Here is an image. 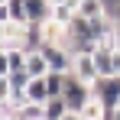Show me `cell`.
<instances>
[{
    "instance_id": "obj_10",
    "label": "cell",
    "mask_w": 120,
    "mask_h": 120,
    "mask_svg": "<svg viewBox=\"0 0 120 120\" xmlns=\"http://www.w3.org/2000/svg\"><path fill=\"white\" fill-rule=\"evenodd\" d=\"M52 20H59L62 26H68V23L75 20V10H71L68 3H59V7H55V13H52Z\"/></svg>"
},
{
    "instance_id": "obj_2",
    "label": "cell",
    "mask_w": 120,
    "mask_h": 120,
    "mask_svg": "<svg viewBox=\"0 0 120 120\" xmlns=\"http://www.w3.org/2000/svg\"><path fill=\"white\" fill-rule=\"evenodd\" d=\"M26 49H0V75H10V71H23L26 68Z\"/></svg>"
},
{
    "instance_id": "obj_1",
    "label": "cell",
    "mask_w": 120,
    "mask_h": 120,
    "mask_svg": "<svg viewBox=\"0 0 120 120\" xmlns=\"http://www.w3.org/2000/svg\"><path fill=\"white\" fill-rule=\"evenodd\" d=\"M62 98L68 101L71 114H81V107H84L88 101L94 98V91H91V81H81L75 71H65V91H62Z\"/></svg>"
},
{
    "instance_id": "obj_3",
    "label": "cell",
    "mask_w": 120,
    "mask_h": 120,
    "mask_svg": "<svg viewBox=\"0 0 120 120\" xmlns=\"http://www.w3.org/2000/svg\"><path fill=\"white\" fill-rule=\"evenodd\" d=\"M0 20L29 23V7H26V0H0Z\"/></svg>"
},
{
    "instance_id": "obj_9",
    "label": "cell",
    "mask_w": 120,
    "mask_h": 120,
    "mask_svg": "<svg viewBox=\"0 0 120 120\" xmlns=\"http://www.w3.org/2000/svg\"><path fill=\"white\" fill-rule=\"evenodd\" d=\"M78 13H81V16H88V20H98V16L107 13V0H81Z\"/></svg>"
},
{
    "instance_id": "obj_11",
    "label": "cell",
    "mask_w": 120,
    "mask_h": 120,
    "mask_svg": "<svg viewBox=\"0 0 120 120\" xmlns=\"http://www.w3.org/2000/svg\"><path fill=\"white\" fill-rule=\"evenodd\" d=\"M65 120H84V117H81V114H68Z\"/></svg>"
},
{
    "instance_id": "obj_5",
    "label": "cell",
    "mask_w": 120,
    "mask_h": 120,
    "mask_svg": "<svg viewBox=\"0 0 120 120\" xmlns=\"http://www.w3.org/2000/svg\"><path fill=\"white\" fill-rule=\"evenodd\" d=\"M26 7H29V23H49L55 13L52 0H26Z\"/></svg>"
},
{
    "instance_id": "obj_4",
    "label": "cell",
    "mask_w": 120,
    "mask_h": 120,
    "mask_svg": "<svg viewBox=\"0 0 120 120\" xmlns=\"http://www.w3.org/2000/svg\"><path fill=\"white\" fill-rule=\"evenodd\" d=\"M71 71H75L81 81H94V78H98V62H94V55H91V52H81V55H75Z\"/></svg>"
},
{
    "instance_id": "obj_8",
    "label": "cell",
    "mask_w": 120,
    "mask_h": 120,
    "mask_svg": "<svg viewBox=\"0 0 120 120\" xmlns=\"http://www.w3.org/2000/svg\"><path fill=\"white\" fill-rule=\"evenodd\" d=\"M26 71H29L33 78H42V75L49 71V62H45V55H42V49H36V52L26 55Z\"/></svg>"
},
{
    "instance_id": "obj_6",
    "label": "cell",
    "mask_w": 120,
    "mask_h": 120,
    "mask_svg": "<svg viewBox=\"0 0 120 120\" xmlns=\"http://www.w3.org/2000/svg\"><path fill=\"white\" fill-rule=\"evenodd\" d=\"M68 114H71V107H68V101L62 98V94L45 101V120H65Z\"/></svg>"
},
{
    "instance_id": "obj_7",
    "label": "cell",
    "mask_w": 120,
    "mask_h": 120,
    "mask_svg": "<svg viewBox=\"0 0 120 120\" xmlns=\"http://www.w3.org/2000/svg\"><path fill=\"white\" fill-rule=\"evenodd\" d=\"M49 98H52V94H49L45 75H42V78H33V81H29V88H26V101H33V104H45Z\"/></svg>"
}]
</instances>
